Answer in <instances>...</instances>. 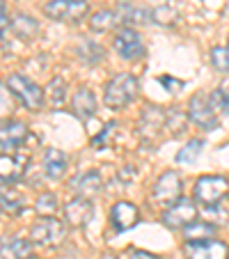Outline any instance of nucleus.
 I'll use <instances>...</instances> for the list:
<instances>
[{
    "instance_id": "423d86ee",
    "label": "nucleus",
    "mask_w": 229,
    "mask_h": 259,
    "mask_svg": "<svg viewBox=\"0 0 229 259\" xmlns=\"http://www.w3.org/2000/svg\"><path fill=\"white\" fill-rule=\"evenodd\" d=\"M163 225L170 227V230H184L186 225H190L193 220H197V206L195 202L179 197L174 204H170L163 211Z\"/></svg>"
},
{
    "instance_id": "cd10ccee",
    "label": "nucleus",
    "mask_w": 229,
    "mask_h": 259,
    "mask_svg": "<svg viewBox=\"0 0 229 259\" xmlns=\"http://www.w3.org/2000/svg\"><path fill=\"white\" fill-rule=\"evenodd\" d=\"M34 209H37L39 215H55L58 213V197L53 193H41L37 197V202H34Z\"/></svg>"
},
{
    "instance_id": "5701e85b",
    "label": "nucleus",
    "mask_w": 229,
    "mask_h": 259,
    "mask_svg": "<svg viewBox=\"0 0 229 259\" xmlns=\"http://www.w3.org/2000/svg\"><path fill=\"white\" fill-rule=\"evenodd\" d=\"M10 25H12V30H14L16 37H21V39H25V41L34 39V37L39 34V23L28 14H16Z\"/></svg>"
},
{
    "instance_id": "f3484780",
    "label": "nucleus",
    "mask_w": 229,
    "mask_h": 259,
    "mask_svg": "<svg viewBox=\"0 0 229 259\" xmlns=\"http://www.w3.org/2000/svg\"><path fill=\"white\" fill-rule=\"evenodd\" d=\"M0 259H37L32 241L19 239V236L0 239Z\"/></svg>"
},
{
    "instance_id": "bb28decb",
    "label": "nucleus",
    "mask_w": 229,
    "mask_h": 259,
    "mask_svg": "<svg viewBox=\"0 0 229 259\" xmlns=\"http://www.w3.org/2000/svg\"><path fill=\"white\" fill-rule=\"evenodd\" d=\"M14 99L16 97L12 94V90L7 85H0V122H5V119H10L14 115L16 110Z\"/></svg>"
},
{
    "instance_id": "ddd939ff",
    "label": "nucleus",
    "mask_w": 229,
    "mask_h": 259,
    "mask_svg": "<svg viewBox=\"0 0 229 259\" xmlns=\"http://www.w3.org/2000/svg\"><path fill=\"white\" fill-rule=\"evenodd\" d=\"M140 220V211L133 202H115L110 209V223H112V230L115 232H128L131 227L138 225Z\"/></svg>"
},
{
    "instance_id": "20e7f679",
    "label": "nucleus",
    "mask_w": 229,
    "mask_h": 259,
    "mask_svg": "<svg viewBox=\"0 0 229 259\" xmlns=\"http://www.w3.org/2000/svg\"><path fill=\"white\" fill-rule=\"evenodd\" d=\"M30 236H32L34 243L46 245V248H58V245H62L64 236H67V227L55 215H41L30 227Z\"/></svg>"
},
{
    "instance_id": "0eeeda50",
    "label": "nucleus",
    "mask_w": 229,
    "mask_h": 259,
    "mask_svg": "<svg viewBox=\"0 0 229 259\" xmlns=\"http://www.w3.org/2000/svg\"><path fill=\"white\" fill-rule=\"evenodd\" d=\"M186 259H227L229 248L220 239H206V241H186L184 243Z\"/></svg>"
},
{
    "instance_id": "412c9836",
    "label": "nucleus",
    "mask_w": 229,
    "mask_h": 259,
    "mask_svg": "<svg viewBox=\"0 0 229 259\" xmlns=\"http://www.w3.org/2000/svg\"><path fill=\"white\" fill-rule=\"evenodd\" d=\"M0 209L5 211V213H10V215L21 213V211L25 209L23 193H19L16 188H12V186H5L3 191H0Z\"/></svg>"
},
{
    "instance_id": "a878e982",
    "label": "nucleus",
    "mask_w": 229,
    "mask_h": 259,
    "mask_svg": "<svg viewBox=\"0 0 229 259\" xmlns=\"http://www.w3.org/2000/svg\"><path fill=\"white\" fill-rule=\"evenodd\" d=\"M78 58L83 60L85 64H99L103 60V49L92 39H85L83 44L78 46Z\"/></svg>"
},
{
    "instance_id": "c756f323",
    "label": "nucleus",
    "mask_w": 229,
    "mask_h": 259,
    "mask_svg": "<svg viewBox=\"0 0 229 259\" xmlns=\"http://www.w3.org/2000/svg\"><path fill=\"white\" fill-rule=\"evenodd\" d=\"M46 94H49V99H51L53 106H62L64 99H67V85H64V80L53 78L49 83V88H46Z\"/></svg>"
},
{
    "instance_id": "2eb2a0df",
    "label": "nucleus",
    "mask_w": 229,
    "mask_h": 259,
    "mask_svg": "<svg viewBox=\"0 0 229 259\" xmlns=\"http://www.w3.org/2000/svg\"><path fill=\"white\" fill-rule=\"evenodd\" d=\"M64 218L71 227H85L94 218V202L76 195L71 202L64 204Z\"/></svg>"
},
{
    "instance_id": "aec40b11",
    "label": "nucleus",
    "mask_w": 229,
    "mask_h": 259,
    "mask_svg": "<svg viewBox=\"0 0 229 259\" xmlns=\"http://www.w3.org/2000/svg\"><path fill=\"white\" fill-rule=\"evenodd\" d=\"M71 110H73V115L80 119L94 117V113H97V99H94V92H89L87 88H80L71 99Z\"/></svg>"
},
{
    "instance_id": "b1692460",
    "label": "nucleus",
    "mask_w": 229,
    "mask_h": 259,
    "mask_svg": "<svg viewBox=\"0 0 229 259\" xmlns=\"http://www.w3.org/2000/svg\"><path fill=\"white\" fill-rule=\"evenodd\" d=\"M186 126H188V117H186V113L181 108H170V110H165V128H170L172 138L181 136V133L186 131Z\"/></svg>"
},
{
    "instance_id": "f03ea898",
    "label": "nucleus",
    "mask_w": 229,
    "mask_h": 259,
    "mask_svg": "<svg viewBox=\"0 0 229 259\" xmlns=\"http://www.w3.org/2000/svg\"><path fill=\"white\" fill-rule=\"evenodd\" d=\"M5 85L12 90V94L19 99L21 106H25L28 110H39V108L44 106L46 92L34 83V80H30L28 76H23V73H12Z\"/></svg>"
},
{
    "instance_id": "e433bc0d",
    "label": "nucleus",
    "mask_w": 229,
    "mask_h": 259,
    "mask_svg": "<svg viewBox=\"0 0 229 259\" xmlns=\"http://www.w3.org/2000/svg\"><path fill=\"white\" fill-rule=\"evenodd\" d=\"M222 110H227V113H229V97L224 99V103H222Z\"/></svg>"
},
{
    "instance_id": "4be33fe9",
    "label": "nucleus",
    "mask_w": 229,
    "mask_h": 259,
    "mask_svg": "<svg viewBox=\"0 0 229 259\" xmlns=\"http://www.w3.org/2000/svg\"><path fill=\"white\" fill-rule=\"evenodd\" d=\"M215 232H218V227L213 223L193 220L190 225L184 227V239L186 241H206V239H215Z\"/></svg>"
},
{
    "instance_id": "f704fd0d",
    "label": "nucleus",
    "mask_w": 229,
    "mask_h": 259,
    "mask_svg": "<svg viewBox=\"0 0 229 259\" xmlns=\"http://www.w3.org/2000/svg\"><path fill=\"white\" fill-rule=\"evenodd\" d=\"M10 16H7V5L5 0H0V37H3V32H5L7 28H10Z\"/></svg>"
},
{
    "instance_id": "6ab92c4d",
    "label": "nucleus",
    "mask_w": 229,
    "mask_h": 259,
    "mask_svg": "<svg viewBox=\"0 0 229 259\" xmlns=\"http://www.w3.org/2000/svg\"><path fill=\"white\" fill-rule=\"evenodd\" d=\"M67 154L60 152V149H46L44 154V172L51 181H60L64 175H67Z\"/></svg>"
},
{
    "instance_id": "473e14b6",
    "label": "nucleus",
    "mask_w": 229,
    "mask_h": 259,
    "mask_svg": "<svg viewBox=\"0 0 229 259\" xmlns=\"http://www.w3.org/2000/svg\"><path fill=\"white\" fill-rule=\"evenodd\" d=\"M115 128H117V124H115V122H112V124H106V126H103V131L99 133L97 138H92V145L97 147V149H103V142H106L108 138H112Z\"/></svg>"
},
{
    "instance_id": "9b49d317",
    "label": "nucleus",
    "mask_w": 229,
    "mask_h": 259,
    "mask_svg": "<svg viewBox=\"0 0 229 259\" xmlns=\"http://www.w3.org/2000/svg\"><path fill=\"white\" fill-rule=\"evenodd\" d=\"M28 138V128L23 122L5 119L0 122V154H14Z\"/></svg>"
},
{
    "instance_id": "f8f14e48",
    "label": "nucleus",
    "mask_w": 229,
    "mask_h": 259,
    "mask_svg": "<svg viewBox=\"0 0 229 259\" xmlns=\"http://www.w3.org/2000/svg\"><path fill=\"white\" fill-rule=\"evenodd\" d=\"M140 133L147 142H156L165 133V110L156 106H149L140 115Z\"/></svg>"
},
{
    "instance_id": "4c0bfd02",
    "label": "nucleus",
    "mask_w": 229,
    "mask_h": 259,
    "mask_svg": "<svg viewBox=\"0 0 229 259\" xmlns=\"http://www.w3.org/2000/svg\"><path fill=\"white\" fill-rule=\"evenodd\" d=\"M106 259H117V257H112V254H108V257Z\"/></svg>"
},
{
    "instance_id": "72a5a7b5",
    "label": "nucleus",
    "mask_w": 229,
    "mask_h": 259,
    "mask_svg": "<svg viewBox=\"0 0 229 259\" xmlns=\"http://www.w3.org/2000/svg\"><path fill=\"white\" fill-rule=\"evenodd\" d=\"M158 83H161V85H165V88L170 90L172 94H174V92H179V90L184 88V83H181V80H176V78H170V76H163V78H158Z\"/></svg>"
},
{
    "instance_id": "f257e3e1",
    "label": "nucleus",
    "mask_w": 229,
    "mask_h": 259,
    "mask_svg": "<svg viewBox=\"0 0 229 259\" xmlns=\"http://www.w3.org/2000/svg\"><path fill=\"white\" fill-rule=\"evenodd\" d=\"M138 97V78L133 73H117L110 83L106 85L103 92V103L108 108H126L128 103H133Z\"/></svg>"
},
{
    "instance_id": "dca6fc26",
    "label": "nucleus",
    "mask_w": 229,
    "mask_h": 259,
    "mask_svg": "<svg viewBox=\"0 0 229 259\" xmlns=\"http://www.w3.org/2000/svg\"><path fill=\"white\" fill-rule=\"evenodd\" d=\"M115 14H117L119 23L124 28H133V25H147L151 21V10L142 5H135V3H119L115 7Z\"/></svg>"
},
{
    "instance_id": "c85d7f7f",
    "label": "nucleus",
    "mask_w": 229,
    "mask_h": 259,
    "mask_svg": "<svg viewBox=\"0 0 229 259\" xmlns=\"http://www.w3.org/2000/svg\"><path fill=\"white\" fill-rule=\"evenodd\" d=\"M202 149H204V142L202 140H190L184 149L176 152V163H193L202 154Z\"/></svg>"
},
{
    "instance_id": "7c9ffc66",
    "label": "nucleus",
    "mask_w": 229,
    "mask_h": 259,
    "mask_svg": "<svg viewBox=\"0 0 229 259\" xmlns=\"http://www.w3.org/2000/svg\"><path fill=\"white\" fill-rule=\"evenodd\" d=\"M179 19V14H176L174 7L165 5V7H156V10L151 12V21L158 25H172L174 21Z\"/></svg>"
},
{
    "instance_id": "4468645a",
    "label": "nucleus",
    "mask_w": 229,
    "mask_h": 259,
    "mask_svg": "<svg viewBox=\"0 0 229 259\" xmlns=\"http://www.w3.org/2000/svg\"><path fill=\"white\" fill-rule=\"evenodd\" d=\"M28 170V156L14 152V154H0V184H14Z\"/></svg>"
},
{
    "instance_id": "1a4fd4ad",
    "label": "nucleus",
    "mask_w": 229,
    "mask_h": 259,
    "mask_svg": "<svg viewBox=\"0 0 229 259\" xmlns=\"http://www.w3.org/2000/svg\"><path fill=\"white\" fill-rule=\"evenodd\" d=\"M112 49L117 51V55H122L124 60H140L147 53L145 41L142 37L135 32L133 28H122L115 34V41H112Z\"/></svg>"
},
{
    "instance_id": "9d476101",
    "label": "nucleus",
    "mask_w": 229,
    "mask_h": 259,
    "mask_svg": "<svg viewBox=\"0 0 229 259\" xmlns=\"http://www.w3.org/2000/svg\"><path fill=\"white\" fill-rule=\"evenodd\" d=\"M44 10L53 21H80L87 14L89 5L85 0H51Z\"/></svg>"
},
{
    "instance_id": "6e6552de",
    "label": "nucleus",
    "mask_w": 229,
    "mask_h": 259,
    "mask_svg": "<svg viewBox=\"0 0 229 259\" xmlns=\"http://www.w3.org/2000/svg\"><path fill=\"white\" fill-rule=\"evenodd\" d=\"M154 202L156 204H161V206H170V204H174L176 200L181 197V177H179V172H174V170H170V172H165V175H161L158 177V181L154 184Z\"/></svg>"
},
{
    "instance_id": "7ed1b4c3",
    "label": "nucleus",
    "mask_w": 229,
    "mask_h": 259,
    "mask_svg": "<svg viewBox=\"0 0 229 259\" xmlns=\"http://www.w3.org/2000/svg\"><path fill=\"white\" fill-rule=\"evenodd\" d=\"M227 193H229V181L218 175L200 177L195 181V186H193V197L202 206H218Z\"/></svg>"
},
{
    "instance_id": "393cba45",
    "label": "nucleus",
    "mask_w": 229,
    "mask_h": 259,
    "mask_svg": "<svg viewBox=\"0 0 229 259\" xmlns=\"http://www.w3.org/2000/svg\"><path fill=\"white\" fill-rule=\"evenodd\" d=\"M119 23L117 14L110 10H101L97 12V14L89 19V25H92V30H97V32H108V30H115V25Z\"/></svg>"
},
{
    "instance_id": "2f4dec72",
    "label": "nucleus",
    "mask_w": 229,
    "mask_h": 259,
    "mask_svg": "<svg viewBox=\"0 0 229 259\" xmlns=\"http://www.w3.org/2000/svg\"><path fill=\"white\" fill-rule=\"evenodd\" d=\"M211 64L218 71H229V46H215L211 51Z\"/></svg>"
},
{
    "instance_id": "58836bf2",
    "label": "nucleus",
    "mask_w": 229,
    "mask_h": 259,
    "mask_svg": "<svg viewBox=\"0 0 229 259\" xmlns=\"http://www.w3.org/2000/svg\"><path fill=\"white\" fill-rule=\"evenodd\" d=\"M227 259H229V257H227Z\"/></svg>"
},
{
    "instance_id": "c9c22d12",
    "label": "nucleus",
    "mask_w": 229,
    "mask_h": 259,
    "mask_svg": "<svg viewBox=\"0 0 229 259\" xmlns=\"http://www.w3.org/2000/svg\"><path fill=\"white\" fill-rule=\"evenodd\" d=\"M128 257H131V259H158L156 254L147 252V250H138V248H133L131 252H128Z\"/></svg>"
},
{
    "instance_id": "a211bd4d",
    "label": "nucleus",
    "mask_w": 229,
    "mask_h": 259,
    "mask_svg": "<svg viewBox=\"0 0 229 259\" xmlns=\"http://www.w3.org/2000/svg\"><path fill=\"white\" fill-rule=\"evenodd\" d=\"M71 191L76 193L78 197H87V200H92V197H97L99 193L103 191V179L99 172H83L80 177H76V179L71 181Z\"/></svg>"
},
{
    "instance_id": "39448f33",
    "label": "nucleus",
    "mask_w": 229,
    "mask_h": 259,
    "mask_svg": "<svg viewBox=\"0 0 229 259\" xmlns=\"http://www.w3.org/2000/svg\"><path fill=\"white\" fill-rule=\"evenodd\" d=\"M188 115L190 119L204 131H213L218 126V108H215L213 99L209 94H195L188 103Z\"/></svg>"
}]
</instances>
